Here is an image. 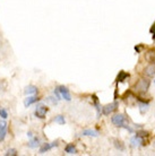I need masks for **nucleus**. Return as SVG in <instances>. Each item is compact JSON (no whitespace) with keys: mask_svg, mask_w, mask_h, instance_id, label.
<instances>
[{"mask_svg":"<svg viewBox=\"0 0 155 156\" xmlns=\"http://www.w3.org/2000/svg\"><path fill=\"white\" fill-rule=\"evenodd\" d=\"M66 153L67 154H76L77 153V149H76V147H75V145L74 144H69V145H67L65 148Z\"/></svg>","mask_w":155,"mask_h":156,"instance_id":"4468645a","label":"nucleus"},{"mask_svg":"<svg viewBox=\"0 0 155 156\" xmlns=\"http://www.w3.org/2000/svg\"><path fill=\"white\" fill-rule=\"evenodd\" d=\"M0 117L2 118V119H7L8 113H7V111L5 109H0Z\"/></svg>","mask_w":155,"mask_h":156,"instance_id":"aec40b11","label":"nucleus"},{"mask_svg":"<svg viewBox=\"0 0 155 156\" xmlns=\"http://www.w3.org/2000/svg\"><path fill=\"white\" fill-rule=\"evenodd\" d=\"M130 143H131V145H132L134 147H137V146H141V145H145V144H144V139L141 138L138 135L134 136V137L130 139Z\"/></svg>","mask_w":155,"mask_h":156,"instance_id":"1a4fd4ad","label":"nucleus"},{"mask_svg":"<svg viewBox=\"0 0 155 156\" xmlns=\"http://www.w3.org/2000/svg\"><path fill=\"white\" fill-rule=\"evenodd\" d=\"M58 88H59L60 94H61V97H62L64 100H66V101H70V100H71V96H70L69 90H68L66 86H59Z\"/></svg>","mask_w":155,"mask_h":156,"instance_id":"423d86ee","label":"nucleus"},{"mask_svg":"<svg viewBox=\"0 0 155 156\" xmlns=\"http://www.w3.org/2000/svg\"><path fill=\"white\" fill-rule=\"evenodd\" d=\"M58 145H59L58 142H53V143H51V144H43V146L40 148V153H41V154H43V153H45V152H48V151L52 149L53 147H57Z\"/></svg>","mask_w":155,"mask_h":156,"instance_id":"6e6552de","label":"nucleus"},{"mask_svg":"<svg viewBox=\"0 0 155 156\" xmlns=\"http://www.w3.org/2000/svg\"><path fill=\"white\" fill-rule=\"evenodd\" d=\"M47 101H48V102H50V103H51V104H53V105L58 104V99L56 100V99H54V97H52V96H50V97H48V99H47Z\"/></svg>","mask_w":155,"mask_h":156,"instance_id":"412c9836","label":"nucleus"},{"mask_svg":"<svg viewBox=\"0 0 155 156\" xmlns=\"http://www.w3.org/2000/svg\"><path fill=\"white\" fill-rule=\"evenodd\" d=\"M146 60L152 62V64H155V50L154 49H150L148 51L146 52V55H145Z\"/></svg>","mask_w":155,"mask_h":156,"instance_id":"9b49d317","label":"nucleus"},{"mask_svg":"<svg viewBox=\"0 0 155 156\" xmlns=\"http://www.w3.org/2000/svg\"><path fill=\"white\" fill-rule=\"evenodd\" d=\"M142 49H143V45H142V44H141V45H138V47H135V50H136L137 52H139L141 50H142Z\"/></svg>","mask_w":155,"mask_h":156,"instance_id":"b1692460","label":"nucleus"},{"mask_svg":"<svg viewBox=\"0 0 155 156\" xmlns=\"http://www.w3.org/2000/svg\"><path fill=\"white\" fill-rule=\"evenodd\" d=\"M39 101H40V99L38 96H28L27 99H25V101H24V105H25L26 107H28L29 105L36 103V102H39Z\"/></svg>","mask_w":155,"mask_h":156,"instance_id":"9d476101","label":"nucleus"},{"mask_svg":"<svg viewBox=\"0 0 155 156\" xmlns=\"http://www.w3.org/2000/svg\"><path fill=\"white\" fill-rule=\"evenodd\" d=\"M111 121L112 123L116 126V127H119V128H123L127 122H128V119L126 118L125 114H116L111 118Z\"/></svg>","mask_w":155,"mask_h":156,"instance_id":"f03ea898","label":"nucleus"},{"mask_svg":"<svg viewBox=\"0 0 155 156\" xmlns=\"http://www.w3.org/2000/svg\"><path fill=\"white\" fill-rule=\"evenodd\" d=\"M54 95L57 96V99H58V100H61V94H60V91H59V88H58V87L54 90Z\"/></svg>","mask_w":155,"mask_h":156,"instance_id":"5701e85b","label":"nucleus"},{"mask_svg":"<svg viewBox=\"0 0 155 156\" xmlns=\"http://www.w3.org/2000/svg\"><path fill=\"white\" fill-rule=\"evenodd\" d=\"M144 74L147 77H154L155 76V64H150L145 69H144Z\"/></svg>","mask_w":155,"mask_h":156,"instance_id":"0eeeda50","label":"nucleus"},{"mask_svg":"<svg viewBox=\"0 0 155 156\" xmlns=\"http://www.w3.org/2000/svg\"><path fill=\"white\" fill-rule=\"evenodd\" d=\"M27 136H28L29 138H32V137H33V135H32V132H27Z\"/></svg>","mask_w":155,"mask_h":156,"instance_id":"a878e982","label":"nucleus"},{"mask_svg":"<svg viewBox=\"0 0 155 156\" xmlns=\"http://www.w3.org/2000/svg\"><path fill=\"white\" fill-rule=\"evenodd\" d=\"M154 81H155V80H154Z\"/></svg>","mask_w":155,"mask_h":156,"instance_id":"bb28decb","label":"nucleus"},{"mask_svg":"<svg viewBox=\"0 0 155 156\" xmlns=\"http://www.w3.org/2000/svg\"><path fill=\"white\" fill-rule=\"evenodd\" d=\"M117 107H118V102L115 101L113 103L111 104H106L105 106L102 107V113H103L104 116H109L110 113H112L113 111H116Z\"/></svg>","mask_w":155,"mask_h":156,"instance_id":"20e7f679","label":"nucleus"},{"mask_svg":"<svg viewBox=\"0 0 155 156\" xmlns=\"http://www.w3.org/2000/svg\"><path fill=\"white\" fill-rule=\"evenodd\" d=\"M38 87L36 86H34V85H29V86H27L25 88V91H24V93H25L26 95H33V94H36L38 93Z\"/></svg>","mask_w":155,"mask_h":156,"instance_id":"f8f14e48","label":"nucleus"},{"mask_svg":"<svg viewBox=\"0 0 155 156\" xmlns=\"http://www.w3.org/2000/svg\"><path fill=\"white\" fill-rule=\"evenodd\" d=\"M40 145V140L39 138H31V140H29V143H28V147H31V148H36L38 146Z\"/></svg>","mask_w":155,"mask_h":156,"instance_id":"dca6fc26","label":"nucleus"},{"mask_svg":"<svg viewBox=\"0 0 155 156\" xmlns=\"http://www.w3.org/2000/svg\"><path fill=\"white\" fill-rule=\"evenodd\" d=\"M150 85H151V81H150L148 79H146V78H141V79L138 80V83L135 85L134 90L137 91L138 93H145V92L148 91Z\"/></svg>","mask_w":155,"mask_h":156,"instance_id":"f257e3e1","label":"nucleus"},{"mask_svg":"<svg viewBox=\"0 0 155 156\" xmlns=\"http://www.w3.org/2000/svg\"><path fill=\"white\" fill-rule=\"evenodd\" d=\"M151 33H155V23L153 24L152 26V28H151Z\"/></svg>","mask_w":155,"mask_h":156,"instance_id":"393cba45","label":"nucleus"},{"mask_svg":"<svg viewBox=\"0 0 155 156\" xmlns=\"http://www.w3.org/2000/svg\"><path fill=\"white\" fill-rule=\"evenodd\" d=\"M6 135H7V122L3 119L2 121H0V142L5 140Z\"/></svg>","mask_w":155,"mask_h":156,"instance_id":"39448f33","label":"nucleus"},{"mask_svg":"<svg viewBox=\"0 0 155 156\" xmlns=\"http://www.w3.org/2000/svg\"><path fill=\"white\" fill-rule=\"evenodd\" d=\"M9 155L16 156V155H17V151H16V149H14V148H12V149H8V151H7V153H6V156H9Z\"/></svg>","mask_w":155,"mask_h":156,"instance_id":"6ab92c4d","label":"nucleus"},{"mask_svg":"<svg viewBox=\"0 0 155 156\" xmlns=\"http://www.w3.org/2000/svg\"><path fill=\"white\" fill-rule=\"evenodd\" d=\"M128 77H129V74H127L126 71H120L119 75H118V77H117V81L118 83L119 81H125Z\"/></svg>","mask_w":155,"mask_h":156,"instance_id":"2eb2a0df","label":"nucleus"},{"mask_svg":"<svg viewBox=\"0 0 155 156\" xmlns=\"http://www.w3.org/2000/svg\"><path fill=\"white\" fill-rule=\"evenodd\" d=\"M48 111H49L48 106H45V105H39V106H36L34 114H35V117L39 118V119H44Z\"/></svg>","mask_w":155,"mask_h":156,"instance_id":"7ed1b4c3","label":"nucleus"},{"mask_svg":"<svg viewBox=\"0 0 155 156\" xmlns=\"http://www.w3.org/2000/svg\"><path fill=\"white\" fill-rule=\"evenodd\" d=\"M136 135H138L141 138H143V139H144L145 137H147V136H148V132H145V131H138Z\"/></svg>","mask_w":155,"mask_h":156,"instance_id":"4be33fe9","label":"nucleus"},{"mask_svg":"<svg viewBox=\"0 0 155 156\" xmlns=\"http://www.w3.org/2000/svg\"><path fill=\"white\" fill-rule=\"evenodd\" d=\"M54 121L57 123H59V125H65L66 123V120L64 116H57V117L54 118Z\"/></svg>","mask_w":155,"mask_h":156,"instance_id":"f3484780","label":"nucleus"},{"mask_svg":"<svg viewBox=\"0 0 155 156\" xmlns=\"http://www.w3.org/2000/svg\"><path fill=\"white\" fill-rule=\"evenodd\" d=\"M115 146H116L117 149H119V151H125V146L119 140H115Z\"/></svg>","mask_w":155,"mask_h":156,"instance_id":"a211bd4d","label":"nucleus"},{"mask_svg":"<svg viewBox=\"0 0 155 156\" xmlns=\"http://www.w3.org/2000/svg\"><path fill=\"white\" fill-rule=\"evenodd\" d=\"M82 135H83V136H90V137H97V136H99V132H97L96 130L86 129L82 131Z\"/></svg>","mask_w":155,"mask_h":156,"instance_id":"ddd939ff","label":"nucleus"}]
</instances>
